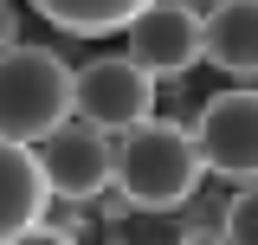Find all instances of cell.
<instances>
[{
    "label": "cell",
    "mask_w": 258,
    "mask_h": 245,
    "mask_svg": "<svg viewBox=\"0 0 258 245\" xmlns=\"http://www.w3.org/2000/svg\"><path fill=\"white\" fill-rule=\"evenodd\" d=\"M220 239H226V245L258 239V194H252V181H245V187H232V200L220 207Z\"/></svg>",
    "instance_id": "10"
},
{
    "label": "cell",
    "mask_w": 258,
    "mask_h": 245,
    "mask_svg": "<svg viewBox=\"0 0 258 245\" xmlns=\"http://www.w3.org/2000/svg\"><path fill=\"white\" fill-rule=\"evenodd\" d=\"M26 7L71 39H103V32H123V20L142 0H26Z\"/></svg>",
    "instance_id": "9"
},
{
    "label": "cell",
    "mask_w": 258,
    "mask_h": 245,
    "mask_svg": "<svg viewBox=\"0 0 258 245\" xmlns=\"http://www.w3.org/2000/svg\"><path fill=\"white\" fill-rule=\"evenodd\" d=\"M13 39H20V7H13V0H0V52H7Z\"/></svg>",
    "instance_id": "11"
},
{
    "label": "cell",
    "mask_w": 258,
    "mask_h": 245,
    "mask_svg": "<svg viewBox=\"0 0 258 245\" xmlns=\"http://www.w3.org/2000/svg\"><path fill=\"white\" fill-rule=\"evenodd\" d=\"M45 194H52V187H45V168H39L32 142L0 136V245H20V239H26V226L39 219Z\"/></svg>",
    "instance_id": "8"
},
{
    "label": "cell",
    "mask_w": 258,
    "mask_h": 245,
    "mask_svg": "<svg viewBox=\"0 0 258 245\" xmlns=\"http://www.w3.org/2000/svg\"><path fill=\"white\" fill-rule=\"evenodd\" d=\"M174 7H187V13H207V7H213V0H174Z\"/></svg>",
    "instance_id": "12"
},
{
    "label": "cell",
    "mask_w": 258,
    "mask_h": 245,
    "mask_svg": "<svg viewBox=\"0 0 258 245\" xmlns=\"http://www.w3.org/2000/svg\"><path fill=\"white\" fill-rule=\"evenodd\" d=\"M194 129V149L207 161V174H220V181L245 187L258 174V97L252 84H226L220 97H207L200 103V122Z\"/></svg>",
    "instance_id": "4"
},
{
    "label": "cell",
    "mask_w": 258,
    "mask_h": 245,
    "mask_svg": "<svg viewBox=\"0 0 258 245\" xmlns=\"http://www.w3.org/2000/svg\"><path fill=\"white\" fill-rule=\"evenodd\" d=\"M123 58L142 65L149 78H187L200 65V13L174 7V0H142L123 20Z\"/></svg>",
    "instance_id": "6"
},
{
    "label": "cell",
    "mask_w": 258,
    "mask_h": 245,
    "mask_svg": "<svg viewBox=\"0 0 258 245\" xmlns=\"http://www.w3.org/2000/svg\"><path fill=\"white\" fill-rule=\"evenodd\" d=\"M71 116V65L52 45L13 39L0 52V136L39 142Z\"/></svg>",
    "instance_id": "2"
},
{
    "label": "cell",
    "mask_w": 258,
    "mask_h": 245,
    "mask_svg": "<svg viewBox=\"0 0 258 245\" xmlns=\"http://www.w3.org/2000/svg\"><path fill=\"white\" fill-rule=\"evenodd\" d=\"M110 149H116V136H103L84 116H64L52 136L32 142L39 168H45V187L64 194V200H84V207L110 194Z\"/></svg>",
    "instance_id": "5"
},
{
    "label": "cell",
    "mask_w": 258,
    "mask_h": 245,
    "mask_svg": "<svg viewBox=\"0 0 258 245\" xmlns=\"http://www.w3.org/2000/svg\"><path fill=\"white\" fill-rule=\"evenodd\" d=\"M71 116L97 122L103 136H123L142 116H155V78L142 65H129L123 52H103L71 71Z\"/></svg>",
    "instance_id": "3"
},
{
    "label": "cell",
    "mask_w": 258,
    "mask_h": 245,
    "mask_svg": "<svg viewBox=\"0 0 258 245\" xmlns=\"http://www.w3.org/2000/svg\"><path fill=\"white\" fill-rule=\"evenodd\" d=\"M200 58L220 65L232 84H252V71H258V0H213L200 13Z\"/></svg>",
    "instance_id": "7"
},
{
    "label": "cell",
    "mask_w": 258,
    "mask_h": 245,
    "mask_svg": "<svg viewBox=\"0 0 258 245\" xmlns=\"http://www.w3.org/2000/svg\"><path fill=\"white\" fill-rule=\"evenodd\" d=\"M200 181H207V161L194 149L187 122L142 116L136 129H123L116 149H110V187L123 194L129 207H142V213H174L181 200L200 194Z\"/></svg>",
    "instance_id": "1"
}]
</instances>
